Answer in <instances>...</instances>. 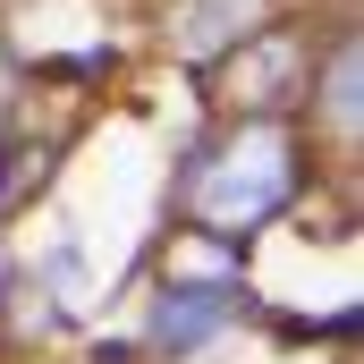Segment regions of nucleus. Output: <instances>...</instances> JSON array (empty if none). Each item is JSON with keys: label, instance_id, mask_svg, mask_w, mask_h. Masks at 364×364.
I'll return each instance as SVG.
<instances>
[{"label": "nucleus", "instance_id": "2", "mask_svg": "<svg viewBox=\"0 0 364 364\" xmlns=\"http://www.w3.org/2000/svg\"><path fill=\"white\" fill-rule=\"evenodd\" d=\"M237 314H246V296H237L229 279H212V288H170L161 314H153V339H161V348H203V339H220Z\"/></svg>", "mask_w": 364, "mask_h": 364}, {"label": "nucleus", "instance_id": "5", "mask_svg": "<svg viewBox=\"0 0 364 364\" xmlns=\"http://www.w3.org/2000/svg\"><path fill=\"white\" fill-rule=\"evenodd\" d=\"M322 102H331V119H339V127H356V43H339V51H331V93H322Z\"/></svg>", "mask_w": 364, "mask_h": 364}, {"label": "nucleus", "instance_id": "3", "mask_svg": "<svg viewBox=\"0 0 364 364\" xmlns=\"http://www.w3.org/2000/svg\"><path fill=\"white\" fill-rule=\"evenodd\" d=\"M255 17H263V0H195L178 17V51L186 60H212L229 43H255Z\"/></svg>", "mask_w": 364, "mask_h": 364}, {"label": "nucleus", "instance_id": "4", "mask_svg": "<svg viewBox=\"0 0 364 364\" xmlns=\"http://www.w3.org/2000/svg\"><path fill=\"white\" fill-rule=\"evenodd\" d=\"M246 77H255V110H263V102H288V85H296V43H288V34H263V43H255V60H246V68H237V85H246Z\"/></svg>", "mask_w": 364, "mask_h": 364}, {"label": "nucleus", "instance_id": "1", "mask_svg": "<svg viewBox=\"0 0 364 364\" xmlns=\"http://www.w3.org/2000/svg\"><path fill=\"white\" fill-rule=\"evenodd\" d=\"M288 195H296V144H288L279 127H237V136L195 170V186H186V203H195V220H203L212 237H237V229L272 220Z\"/></svg>", "mask_w": 364, "mask_h": 364}]
</instances>
